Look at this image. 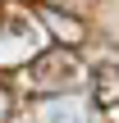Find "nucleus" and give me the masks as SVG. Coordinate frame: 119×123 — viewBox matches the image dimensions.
Listing matches in <instances>:
<instances>
[{
  "label": "nucleus",
  "instance_id": "3",
  "mask_svg": "<svg viewBox=\"0 0 119 123\" xmlns=\"http://www.w3.org/2000/svg\"><path fill=\"white\" fill-rule=\"evenodd\" d=\"M9 119V91H5V87H0V123Z\"/></svg>",
  "mask_w": 119,
  "mask_h": 123
},
{
  "label": "nucleus",
  "instance_id": "2",
  "mask_svg": "<svg viewBox=\"0 0 119 123\" xmlns=\"http://www.w3.org/2000/svg\"><path fill=\"white\" fill-rule=\"evenodd\" d=\"M92 96H96V105L115 110L119 105V68H101V73L92 78Z\"/></svg>",
  "mask_w": 119,
  "mask_h": 123
},
{
  "label": "nucleus",
  "instance_id": "5",
  "mask_svg": "<svg viewBox=\"0 0 119 123\" xmlns=\"http://www.w3.org/2000/svg\"><path fill=\"white\" fill-rule=\"evenodd\" d=\"M0 18H5V9H0Z\"/></svg>",
  "mask_w": 119,
  "mask_h": 123
},
{
  "label": "nucleus",
  "instance_id": "4",
  "mask_svg": "<svg viewBox=\"0 0 119 123\" xmlns=\"http://www.w3.org/2000/svg\"><path fill=\"white\" fill-rule=\"evenodd\" d=\"M46 9H55V5H78V0H41Z\"/></svg>",
  "mask_w": 119,
  "mask_h": 123
},
{
  "label": "nucleus",
  "instance_id": "1",
  "mask_svg": "<svg viewBox=\"0 0 119 123\" xmlns=\"http://www.w3.org/2000/svg\"><path fill=\"white\" fill-rule=\"evenodd\" d=\"M83 78V64H78V55L73 50H46V55H37L32 64H28V87L32 91H60V87H73Z\"/></svg>",
  "mask_w": 119,
  "mask_h": 123
}]
</instances>
